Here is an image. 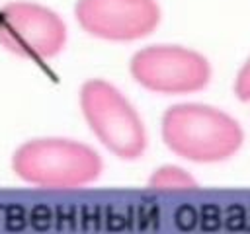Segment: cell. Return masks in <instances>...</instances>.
Instances as JSON below:
<instances>
[{
  "instance_id": "cell-7",
  "label": "cell",
  "mask_w": 250,
  "mask_h": 234,
  "mask_svg": "<svg viewBox=\"0 0 250 234\" xmlns=\"http://www.w3.org/2000/svg\"><path fill=\"white\" fill-rule=\"evenodd\" d=\"M148 187L156 191H188L195 189L193 176L180 166H160L148 177Z\"/></svg>"
},
{
  "instance_id": "cell-8",
  "label": "cell",
  "mask_w": 250,
  "mask_h": 234,
  "mask_svg": "<svg viewBox=\"0 0 250 234\" xmlns=\"http://www.w3.org/2000/svg\"><path fill=\"white\" fill-rule=\"evenodd\" d=\"M232 90L240 101H250V57L242 64V68L238 70L234 84H232Z\"/></svg>"
},
{
  "instance_id": "cell-4",
  "label": "cell",
  "mask_w": 250,
  "mask_h": 234,
  "mask_svg": "<svg viewBox=\"0 0 250 234\" xmlns=\"http://www.w3.org/2000/svg\"><path fill=\"white\" fill-rule=\"evenodd\" d=\"M129 72L141 88L166 96L201 92L211 80V64L201 53L170 43L137 51L129 62Z\"/></svg>"
},
{
  "instance_id": "cell-1",
  "label": "cell",
  "mask_w": 250,
  "mask_h": 234,
  "mask_svg": "<svg viewBox=\"0 0 250 234\" xmlns=\"http://www.w3.org/2000/svg\"><path fill=\"white\" fill-rule=\"evenodd\" d=\"M160 135L166 148L193 164H217L232 158L244 133L227 111L205 103L170 105L160 121Z\"/></svg>"
},
{
  "instance_id": "cell-5",
  "label": "cell",
  "mask_w": 250,
  "mask_h": 234,
  "mask_svg": "<svg viewBox=\"0 0 250 234\" xmlns=\"http://www.w3.org/2000/svg\"><path fill=\"white\" fill-rule=\"evenodd\" d=\"M62 18L37 2L16 0L0 6V47L25 60L55 58L66 45Z\"/></svg>"
},
{
  "instance_id": "cell-2",
  "label": "cell",
  "mask_w": 250,
  "mask_h": 234,
  "mask_svg": "<svg viewBox=\"0 0 250 234\" xmlns=\"http://www.w3.org/2000/svg\"><path fill=\"white\" fill-rule=\"evenodd\" d=\"M12 172L41 189H80L102 172V156L88 144L66 136H37L21 142L12 154Z\"/></svg>"
},
{
  "instance_id": "cell-3",
  "label": "cell",
  "mask_w": 250,
  "mask_h": 234,
  "mask_svg": "<svg viewBox=\"0 0 250 234\" xmlns=\"http://www.w3.org/2000/svg\"><path fill=\"white\" fill-rule=\"evenodd\" d=\"M82 117L100 144L121 160H137L146 152V129L131 101L107 80L92 78L80 86Z\"/></svg>"
},
{
  "instance_id": "cell-6",
  "label": "cell",
  "mask_w": 250,
  "mask_h": 234,
  "mask_svg": "<svg viewBox=\"0 0 250 234\" xmlns=\"http://www.w3.org/2000/svg\"><path fill=\"white\" fill-rule=\"evenodd\" d=\"M160 16L156 0H78L74 6L78 25L109 43H131L150 35Z\"/></svg>"
}]
</instances>
